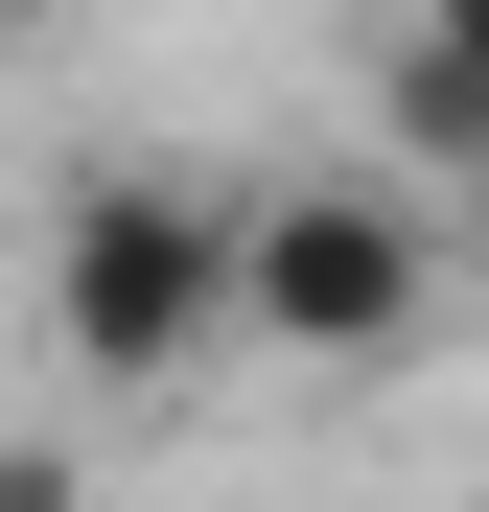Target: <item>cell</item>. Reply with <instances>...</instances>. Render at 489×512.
I'll list each match as a JSON object with an SVG mask.
<instances>
[{
  "mask_svg": "<svg viewBox=\"0 0 489 512\" xmlns=\"http://www.w3.org/2000/svg\"><path fill=\"white\" fill-rule=\"evenodd\" d=\"M233 326L303 373H373L443 326V210L420 187H257V256H233Z\"/></svg>",
  "mask_w": 489,
  "mask_h": 512,
  "instance_id": "obj_2",
  "label": "cell"
},
{
  "mask_svg": "<svg viewBox=\"0 0 489 512\" xmlns=\"http://www.w3.org/2000/svg\"><path fill=\"white\" fill-rule=\"evenodd\" d=\"M420 47H443V70H489V0H420Z\"/></svg>",
  "mask_w": 489,
  "mask_h": 512,
  "instance_id": "obj_5",
  "label": "cell"
},
{
  "mask_svg": "<svg viewBox=\"0 0 489 512\" xmlns=\"http://www.w3.org/2000/svg\"><path fill=\"white\" fill-rule=\"evenodd\" d=\"M396 140H420V163H489V70H443L420 24H396Z\"/></svg>",
  "mask_w": 489,
  "mask_h": 512,
  "instance_id": "obj_3",
  "label": "cell"
},
{
  "mask_svg": "<svg viewBox=\"0 0 489 512\" xmlns=\"http://www.w3.org/2000/svg\"><path fill=\"white\" fill-rule=\"evenodd\" d=\"M0 512H94V489H70V443H0Z\"/></svg>",
  "mask_w": 489,
  "mask_h": 512,
  "instance_id": "obj_4",
  "label": "cell"
},
{
  "mask_svg": "<svg viewBox=\"0 0 489 512\" xmlns=\"http://www.w3.org/2000/svg\"><path fill=\"white\" fill-rule=\"evenodd\" d=\"M233 256H257L233 187H187V163H94V187L47 210V350L117 373V396H163V373L233 326Z\"/></svg>",
  "mask_w": 489,
  "mask_h": 512,
  "instance_id": "obj_1",
  "label": "cell"
}]
</instances>
